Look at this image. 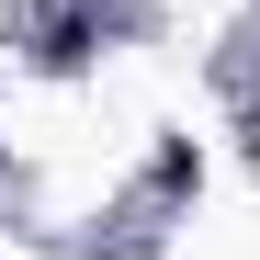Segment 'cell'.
<instances>
[{"mask_svg": "<svg viewBox=\"0 0 260 260\" xmlns=\"http://www.w3.org/2000/svg\"><path fill=\"white\" fill-rule=\"evenodd\" d=\"M91 46H102V23H91V12H68V23H46L34 68H46V79H79V68H91Z\"/></svg>", "mask_w": 260, "mask_h": 260, "instance_id": "1", "label": "cell"}]
</instances>
